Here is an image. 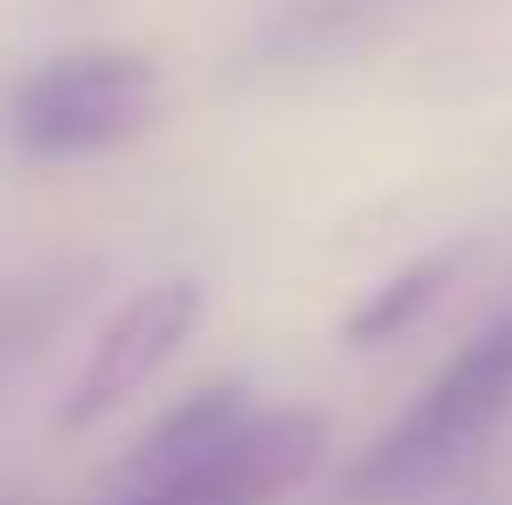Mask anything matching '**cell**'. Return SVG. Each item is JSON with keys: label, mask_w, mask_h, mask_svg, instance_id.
Wrapping results in <instances>:
<instances>
[{"label": "cell", "mask_w": 512, "mask_h": 505, "mask_svg": "<svg viewBox=\"0 0 512 505\" xmlns=\"http://www.w3.org/2000/svg\"><path fill=\"white\" fill-rule=\"evenodd\" d=\"M512 409V312H499L492 326L464 339L429 388L388 422L353 464H346V499L353 505H381L429 485L436 471H450L457 457H471V443L492 436V422Z\"/></svg>", "instance_id": "obj_1"}, {"label": "cell", "mask_w": 512, "mask_h": 505, "mask_svg": "<svg viewBox=\"0 0 512 505\" xmlns=\"http://www.w3.org/2000/svg\"><path fill=\"white\" fill-rule=\"evenodd\" d=\"M0 505H21V499H0Z\"/></svg>", "instance_id": "obj_8"}, {"label": "cell", "mask_w": 512, "mask_h": 505, "mask_svg": "<svg viewBox=\"0 0 512 505\" xmlns=\"http://www.w3.org/2000/svg\"><path fill=\"white\" fill-rule=\"evenodd\" d=\"M160 111V63L146 49H63L7 97V139L35 160H90L146 132Z\"/></svg>", "instance_id": "obj_2"}, {"label": "cell", "mask_w": 512, "mask_h": 505, "mask_svg": "<svg viewBox=\"0 0 512 505\" xmlns=\"http://www.w3.org/2000/svg\"><path fill=\"white\" fill-rule=\"evenodd\" d=\"M450 277H457V263H450V256H423V263L395 270L388 284H374V291L353 305V319H346V346H381V339H402L429 312V305L443 298V284H450Z\"/></svg>", "instance_id": "obj_6"}, {"label": "cell", "mask_w": 512, "mask_h": 505, "mask_svg": "<svg viewBox=\"0 0 512 505\" xmlns=\"http://www.w3.org/2000/svg\"><path fill=\"white\" fill-rule=\"evenodd\" d=\"M201 305L208 298H201L194 277H167V284H146L139 298H125L118 319L90 339V353H84V367H77V381H70V395H63V409H56V422L63 429H90V422L111 416L118 402H132L173 353L194 339Z\"/></svg>", "instance_id": "obj_4"}, {"label": "cell", "mask_w": 512, "mask_h": 505, "mask_svg": "<svg viewBox=\"0 0 512 505\" xmlns=\"http://www.w3.org/2000/svg\"><path fill=\"white\" fill-rule=\"evenodd\" d=\"M319 457H326L319 409H270V416H250L201 464L173 471L146 492H125V505H277L312 478Z\"/></svg>", "instance_id": "obj_3"}, {"label": "cell", "mask_w": 512, "mask_h": 505, "mask_svg": "<svg viewBox=\"0 0 512 505\" xmlns=\"http://www.w3.org/2000/svg\"><path fill=\"white\" fill-rule=\"evenodd\" d=\"M250 416H256V409H250V388H243V381L194 388V395L173 402L167 416L146 429V443L132 450V464H125V492H146V485H160V478H173V471L201 464L208 450H222Z\"/></svg>", "instance_id": "obj_5"}, {"label": "cell", "mask_w": 512, "mask_h": 505, "mask_svg": "<svg viewBox=\"0 0 512 505\" xmlns=\"http://www.w3.org/2000/svg\"><path fill=\"white\" fill-rule=\"evenodd\" d=\"M56 312H70V291H56V284L0 291V367H14L21 353H35L42 333L56 326Z\"/></svg>", "instance_id": "obj_7"}]
</instances>
